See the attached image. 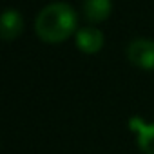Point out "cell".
Listing matches in <instances>:
<instances>
[{
	"instance_id": "1",
	"label": "cell",
	"mask_w": 154,
	"mask_h": 154,
	"mask_svg": "<svg viewBox=\"0 0 154 154\" xmlns=\"http://www.w3.org/2000/svg\"><path fill=\"white\" fill-rule=\"evenodd\" d=\"M78 26V15L67 2H53L45 6L36 20L35 31L42 42L47 44H60L72 36Z\"/></svg>"
},
{
	"instance_id": "2",
	"label": "cell",
	"mask_w": 154,
	"mask_h": 154,
	"mask_svg": "<svg viewBox=\"0 0 154 154\" xmlns=\"http://www.w3.org/2000/svg\"><path fill=\"white\" fill-rule=\"evenodd\" d=\"M127 58L138 69L154 71V40L134 38L127 45Z\"/></svg>"
},
{
	"instance_id": "3",
	"label": "cell",
	"mask_w": 154,
	"mask_h": 154,
	"mask_svg": "<svg viewBox=\"0 0 154 154\" xmlns=\"http://www.w3.org/2000/svg\"><path fill=\"white\" fill-rule=\"evenodd\" d=\"M129 129L136 134V143L143 154H154V123L143 122L140 116L129 120Z\"/></svg>"
},
{
	"instance_id": "4",
	"label": "cell",
	"mask_w": 154,
	"mask_h": 154,
	"mask_svg": "<svg viewBox=\"0 0 154 154\" xmlns=\"http://www.w3.org/2000/svg\"><path fill=\"white\" fill-rule=\"evenodd\" d=\"M76 47L85 54H94L103 47V33L94 26H85L76 31Z\"/></svg>"
},
{
	"instance_id": "5",
	"label": "cell",
	"mask_w": 154,
	"mask_h": 154,
	"mask_svg": "<svg viewBox=\"0 0 154 154\" xmlns=\"http://www.w3.org/2000/svg\"><path fill=\"white\" fill-rule=\"evenodd\" d=\"M22 31H24V18H22V15L17 9L8 8L2 13V22H0V35H2V40L11 42V40L18 38Z\"/></svg>"
},
{
	"instance_id": "6",
	"label": "cell",
	"mask_w": 154,
	"mask_h": 154,
	"mask_svg": "<svg viewBox=\"0 0 154 154\" xmlns=\"http://www.w3.org/2000/svg\"><path fill=\"white\" fill-rule=\"evenodd\" d=\"M84 17L91 24H98L109 18L112 11V0H84Z\"/></svg>"
}]
</instances>
